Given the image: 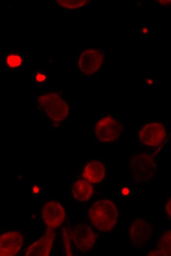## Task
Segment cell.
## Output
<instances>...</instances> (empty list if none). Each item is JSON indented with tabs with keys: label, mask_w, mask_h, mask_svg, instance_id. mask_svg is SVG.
Instances as JSON below:
<instances>
[{
	"label": "cell",
	"mask_w": 171,
	"mask_h": 256,
	"mask_svg": "<svg viewBox=\"0 0 171 256\" xmlns=\"http://www.w3.org/2000/svg\"><path fill=\"white\" fill-rule=\"evenodd\" d=\"M88 215L91 224L97 229L103 232L112 230L118 218L116 206L108 199L100 200L93 203L89 210Z\"/></svg>",
	"instance_id": "cell-1"
},
{
	"label": "cell",
	"mask_w": 171,
	"mask_h": 256,
	"mask_svg": "<svg viewBox=\"0 0 171 256\" xmlns=\"http://www.w3.org/2000/svg\"><path fill=\"white\" fill-rule=\"evenodd\" d=\"M38 102L49 118L56 122L64 120L68 113L65 100L56 93H48L38 96Z\"/></svg>",
	"instance_id": "cell-2"
},
{
	"label": "cell",
	"mask_w": 171,
	"mask_h": 256,
	"mask_svg": "<svg viewBox=\"0 0 171 256\" xmlns=\"http://www.w3.org/2000/svg\"><path fill=\"white\" fill-rule=\"evenodd\" d=\"M130 167L134 179L141 182L151 179L156 171V164L153 157L147 154H139L132 156Z\"/></svg>",
	"instance_id": "cell-3"
},
{
	"label": "cell",
	"mask_w": 171,
	"mask_h": 256,
	"mask_svg": "<svg viewBox=\"0 0 171 256\" xmlns=\"http://www.w3.org/2000/svg\"><path fill=\"white\" fill-rule=\"evenodd\" d=\"M103 51L97 48H87L79 56L77 61L79 70L86 75H91L99 71L103 64Z\"/></svg>",
	"instance_id": "cell-4"
},
{
	"label": "cell",
	"mask_w": 171,
	"mask_h": 256,
	"mask_svg": "<svg viewBox=\"0 0 171 256\" xmlns=\"http://www.w3.org/2000/svg\"><path fill=\"white\" fill-rule=\"evenodd\" d=\"M123 129L121 125L111 116L102 118L96 123L94 133L101 141H111L118 138Z\"/></svg>",
	"instance_id": "cell-5"
},
{
	"label": "cell",
	"mask_w": 171,
	"mask_h": 256,
	"mask_svg": "<svg viewBox=\"0 0 171 256\" xmlns=\"http://www.w3.org/2000/svg\"><path fill=\"white\" fill-rule=\"evenodd\" d=\"M71 234L75 246L82 252L90 250L97 237L92 228L85 224H80L75 226L71 230Z\"/></svg>",
	"instance_id": "cell-6"
},
{
	"label": "cell",
	"mask_w": 171,
	"mask_h": 256,
	"mask_svg": "<svg viewBox=\"0 0 171 256\" xmlns=\"http://www.w3.org/2000/svg\"><path fill=\"white\" fill-rule=\"evenodd\" d=\"M65 212L58 202L51 201L43 207L42 218L48 228L54 229L60 226L65 218Z\"/></svg>",
	"instance_id": "cell-7"
},
{
	"label": "cell",
	"mask_w": 171,
	"mask_h": 256,
	"mask_svg": "<svg viewBox=\"0 0 171 256\" xmlns=\"http://www.w3.org/2000/svg\"><path fill=\"white\" fill-rule=\"evenodd\" d=\"M166 133L164 126L157 123H152L143 127L139 134L141 141L144 145L156 147L164 140Z\"/></svg>",
	"instance_id": "cell-8"
},
{
	"label": "cell",
	"mask_w": 171,
	"mask_h": 256,
	"mask_svg": "<svg viewBox=\"0 0 171 256\" xmlns=\"http://www.w3.org/2000/svg\"><path fill=\"white\" fill-rule=\"evenodd\" d=\"M24 237L21 232H8L0 237V255L12 256L16 255L21 249Z\"/></svg>",
	"instance_id": "cell-9"
},
{
	"label": "cell",
	"mask_w": 171,
	"mask_h": 256,
	"mask_svg": "<svg viewBox=\"0 0 171 256\" xmlns=\"http://www.w3.org/2000/svg\"><path fill=\"white\" fill-rule=\"evenodd\" d=\"M56 233L53 229L48 228L45 234L31 244L27 249L26 256H48L49 255L54 240Z\"/></svg>",
	"instance_id": "cell-10"
},
{
	"label": "cell",
	"mask_w": 171,
	"mask_h": 256,
	"mask_svg": "<svg viewBox=\"0 0 171 256\" xmlns=\"http://www.w3.org/2000/svg\"><path fill=\"white\" fill-rule=\"evenodd\" d=\"M152 234V227L146 221L137 219L132 223L129 229V238L136 246H140L147 242Z\"/></svg>",
	"instance_id": "cell-11"
},
{
	"label": "cell",
	"mask_w": 171,
	"mask_h": 256,
	"mask_svg": "<svg viewBox=\"0 0 171 256\" xmlns=\"http://www.w3.org/2000/svg\"><path fill=\"white\" fill-rule=\"evenodd\" d=\"M105 176V169L103 164L99 161H91L86 165L83 176L91 183L101 182Z\"/></svg>",
	"instance_id": "cell-12"
},
{
	"label": "cell",
	"mask_w": 171,
	"mask_h": 256,
	"mask_svg": "<svg viewBox=\"0 0 171 256\" xmlns=\"http://www.w3.org/2000/svg\"><path fill=\"white\" fill-rule=\"evenodd\" d=\"M72 192L76 199L80 201H86L93 194L94 189L88 182L82 180L77 181L73 184Z\"/></svg>",
	"instance_id": "cell-13"
},
{
	"label": "cell",
	"mask_w": 171,
	"mask_h": 256,
	"mask_svg": "<svg viewBox=\"0 0 171 256\" xmlns=\"http://www.w3.org/2000/svg\"><path fill=\"white\" fill-rule=\"evenodd\" d=\"M148 255L171 256V230H167L161 236L157 250L151 252Z\"/></svg>",
	"instance_id": "cell-14"
},
{
	"label": "cell",
	"mask_w": 171,
	"mask_h": 256,
	"mask_svg": "<svg viewBox=\"0 0 171 256\" xmlns=\"http://www.w3.org/2000/svg\"><path fill=\"white\" fill-rule=\"evenodd\" d=\"M56 1L60 6L68 10L79 9L91 2L89 0H57Z\"/></svg>",
	"instance_id": "cell-15"
},
{
	"label": "cell",
	"mask_w": 171,
	"mask_h": 256,
	"mask_svg": "<svg viewBox=\"0 0 171 256\" xmlns=\"http://www.w3.org/2000/svg\"><path fill=\"white\" fill-rule=\"evenodd\" d=\"M61 235L65 255L71 256L73 255L71 243V238H72L71 230L67 227H64L61 230Z\"/></svg>",
	"instance_id": "cell-16"
},
{
	"label": "cell",
	"mask_w": 171,
	"mask_h": 256,
	"mask_svg": "<svg viewBox=\"0 0 171 256\" xmlns=\"http://www.w3.org/2000/svg\"><path fill=\"white\" fill-rule=\"evenodd\" d=\"M5 63L11 68H16L20 66L23 62L22 56L15 53L8 54L5 57Z\"/></svg>",
	"instance_id": "cell-17"
},
{
	"label": "cell",
	"mask_w": 171,
	"mask_h": 256,
	"mask_svg": "<svg viewBox=\"0 0 171 256\" xmlns=\"http://www.w3.org/2000/svg\"><path fill=\"white\" fill-rule=\"evenodd\" d=\"M34 80L38 83H42L47 80L46 74L41 71H38L34 75Z\"/></svg>",
	"instance_id": "cell-18"
},
{
	"label": "cell",
	"mask_w": 171,
	"mask_h": 256,
	"mask_svg": "<svg viewBox=\"0 0 171 256\" xmlns=\"http://www.w3.org/2000/svg\"><path fill=\"white\" fill-rule=\"evenodd\" d=\"M165 211L171 218V197L167 201L165 205Z\"/></svg>",
	"instance_id": "cell-19"
},
{
	"label": "cell",
	"mask_w": 171,
	"mask_h": 256,
	"mask_svg": "<svg viewBox=\"0 0 171 256\" xmlns=\"http://www.w3.org/2000/svg\"><path fill=\"white\" fill-rule=\"evenodd\" d=\"M130 190L128 187L124 186L121 188L120 193L122 196L126 197L130 194Z\"/></svg>",
	"instance_id": "cell-20"
},
{
	"label": "cell",
	"mask_w": 171,
	"mask_h": 256,
	"mask_svg": "<svg viewBox=\"0 0 171 256\" xmlns=\"http://www.w3.org/2000/svg\"><path fill=\"white\" fill-rule=\"evenodd\" d=\"M157 1L158 3L162 6H168L171 5V0H159Z\"/></svg>",
	"instance_id": "cell-21"
},
{
	"label": "cell",
	"mask_w": 171,
	"mask_h": 256,
	"mask_svg": "<svg viewBox=\"0 0 171 256\" xmlns=\"http://www.w3.org/2000/svg\"><path fill=\"white\" fill-rule=\"evenodd\" d=\"M142 32L144 34H146L148 32V29L146 27H143L142 29Z\"/></svg>",
	"instance_id": "cell-22"
},
{
	"label": "cell",
	"mask_w": 171,
	"mask_h": 256,
	"mask_svg": "<svg viewBox=\"0 0 171 256\" xmlns=\"http://www.w3.org/2000/svg\"><path fill=\"white\" fill-rule=\"evenodd\" d=\"M146 82L148 85H152L153 83V80L151 79H147Z\"/></svg>",
	"instance_id": "cell-23"
}]
</instances>
